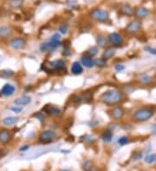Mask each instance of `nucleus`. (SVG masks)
<instances>
[{
	"label": "nucleus",
	"instance_id": "obj_1",
	"mask_svg": "<svg viewBox=\"0 0 156 171\" xmlns=\"http://www.w3.org/2000/svg\"><path fill=\"white\" fill-rule=\"evenodd\" d=\"M100 101L109 106H117L124 101V93L118 89H109L101 94Z\"/></svg>",
	"mask_w": 156,
	"mask_h": 171
},
{
	"label": "nucleus",
	"instance_id": "obj_2",
	"mask_svg": "<svg viewBox=\"0 0 156 171\" xmlns=\"http://www.w3.org/2000/svg\"><path fill=\"white\" fill-rule=\"evenodd\" d=\"M155 114V109L150 106H142L135 110L131 118L135 123H144L150 120Z\"/></svg>",
	"mask_w": 156,
	"mask_h": 171
},
{
	"label": "nucleus",
	"instance_id": "obj_3",
	"mask_svg": "<svg viewBox=\"0 0 156 171\" xmlns=\"http://www.w3.org/2000/svg\"><path fill=\"white\" fill-rule=\"evenodd\" d=\"M89 16L91 19H93L94 21L95 22H98V23H108L109 21V13L103 10V9H100V8H96V9H94L93 11L90 12Z\"/></svg>",
	"mask_w": 156,
	"mask_h": 171
},
{
	"label": "nucleus",
	"instance_id": "obj_4",
	"mask_svg": "<svg viewBox=\"0 0 156 171\" xmlns=\"http://www.w3.org/2000/svg\"><path fill=\"white\" fill-rule=\"evenodd\" d=\"M57 138V133L56 131H54L53 130L48 129L43 131L38 137V141L40 143L43 144H48L50 143L51 142H53V140Z\"/></svg>",
	"mask_w": 156,
	"mask_h": 171
},
{
	"label": "nucleus",
	"instance_id": "obj_5",
	"mask_svg": "<svg viewBox=\"0 0 156 171\" xmlns=\"http://www.w3.org/2000/svg\"><path fill=\"white\" fill-rule=\"evenodd\" d=\"M141 26H142L141 21L135 18V19H133L132 21H130L127 24L125 31L129 35H135V34L140 32L141 30Z\"/></svg>",
	"mask_w": 156,
	"mask_h": 171
},
{
	"label": "nucleus",
	"instance_id": "obj_6",
	"mask_svg": "<svg viewBox=\"0 0 156 171\" xmlns=\"http://www.w3.org/2000/svg\"><path fill=\"white\" fill-rule=\"evenodd\" d=\"M125 114H126V111L121 105L114 106L109 110V115H110L111 118L115 120V121L122 120L125 116Z\"/></svg>",
	"mask_w": 156,
	"mask_h": 171
},
{
	"label": "nucleus",
	"instance_id": "obj_7",
	"mask_svg": "<svg viewBox=\"0 0 156 171\" xmlns=\"http://www.w3.org/2000/svg\"><path fill=\"white\" fill-rule=\"evenodd\" d=\"M109 43H110L111 45L114 48H118L121 47L123 43H124V38L122 37V35L117 32H113L110 33L109 35L107 36Z\"/></svg>",
	"mask_w": 156,
	"mask_h": 171
},
{
	"label": "nucleus",
	"instance_id": "obj_8",
	"mask_svg": "<svg viewBox=\"0 0 156 171\" xmlns=\"http://www.w3.org/2000/svg\"><path fill=\"white\" fill-rule=\"evenodd\" d=\"M62 43L61 41H49L46 43H43L40 45V51L43 53L50 52L57 48H58L60 46H62Z\"/></svg>",
	"mask_w": 156,
	"mask_h": 171
},
{
	"label": "nucleus",
	"instance_id": "obj_9",
	"mask_svg": "<svg viewBox=\"0 0 156 171\" xmlns=\"http://www.w3.org/2000/svg\"><path fill=\"white\" fill-rule=\"evenodd\" d=\"M150 13H151L150 10L147 9V7H144V6H138L134 10V16H135L136 19H139L140 21L142 19L147 18L148 16L150 15Z\"/></svg>",
	"mask_w": 156,
	"mask_h": 171
},
{
	"label": "nucleus",
	"instance_id": "obj_10",
	"mask_svg": "<svg viewBox=\"0 0 156 171\" xmlns=\"http://www.w3.org/2000/svg\"><path fill=\"white\" fill-rule=\"evenodd\" d=\"M10 46L15 50L24 49L26 46V42L24 39H23L21 37H15L10 41Z\"/></svg>",
	"mask_w": 156,
	"mask_h": 171
},
{
	"label": "nucleus",
	"instance_id": "obj_11",
	"mask_svg": "<svg viewBox=\"0 0 156 171\" xmlns=\"http://www.w3.org/2000/svg\"><path fill=\"white\" fill-rule=\"evenodd\" d=\"M43 111L51 117H57V116H60L62 113V110L59 107H57L56 106H51V105L45 106L43 108Z\"/></svg>",
	"mask_w": 156,
	"mask_h": 171
},
{
	"label": "nucleus",
	"instance_id": "obj_12",
	"mask_svg": "<svg viewBox=\"0 0 156 171\" xmlns=\"http://www.w3.org/2000/svg\"><path fill=\"white\" fill-rule=\"evenodd\" d=\"M119 12H120V14L122 16L130 17V16H132L134 15V9H133V7L129 4H122L120 6Z\"/></svg>",
	"mask_w": 156,
	"mask_h": 171
},
{
	"label": "nucleus",
	"instance_id": "obj_13",
	"mask_svg": "<svg viewBox=\"0 0 156 171\" xmlns=\"http://www.w3.org/2000/svg\"><path fill=\"white\" fill-rule=\"evenodd\" d=\"M154 78L147 73H143L139 75L138 77V82L142 86H149L153 83Z\"/></svg>",
	"mask_w": 156,
	"mask_h": 171
},
{
	"label": "nucleus",
	"instance_id": "obj_14",
	"mask_svg": "<svg viewBox=\"0 0 156 171\" xmlns=\"http://www.w3.org/2000/svg\"><path fill=\"white\" fill-rule=\"evenodd\" d=\"M49 67L55 71H62L66 68V62L63 60H55L49 62Z\"/></svg>",
	"mask_w": 156,
	"mask_h": 171
},
{
	"label": "nucleus",
	"instance_id": "obj_15",
	"mask_svg": "<svg viewBox=\"0 0 156 171\" xmlns=\"http://www.w3.org/2000/svg\"><path fill=\"white\" fill-rule=\"evenodd\" d=\"M15 90L16 88L13 85L7 83V84H5V85L2 87V89H1V91H0V93H1V95H3V96H4V97H9V96H11V95L14 94Z\"/></svg>",
	"mask_w": 156,
	"mask_h": 171
},
{
	"label": "nucleus",
	"instance_id": "obj_16",
	"mask_svg": "<svg viewBox=\"0 0 156 171\" xmlns=\"http://www.w3.org/2000/svg\"><path fill=\"white\" fill-rule=\"evenodd\" d=\"M116 53V48L113 46H108L107 48H105L103 54H102V58L106 61H109L110 59H112L114 55Z\"/></svg>",
	"mask_w": 156,
	"mask_h": 171
},
{
	"label": "nucleus",
	"instance_id": "obj_17",
	"mask_svg": "<svg viewBox=\"0 0 156 171\" xmlns=\"http://www.w3.org/2000/svg\"><path fill=\"white\" fill-rule=\"evenodd\" d=\"M31 102V98L28 95H24L21 96L17 99H16L14 100V104L16 106H27Z\"/></svg>",
	"mask_w": 156,
	"mask_h": 171
},
{
	"label": "nucleus",
	"instance_id": "obj_18",
	"mask_svg": "<svg viewBox=\"0 0 156 171\" xmlns=\"http://www.w3.org/2000/svg\"><path fill=\"white\" fill-rule=\"evenodd\" d=\"M11 139V133L9 130L3 129L0 131V143H7Z\"/></svg>",
	"mask_w": 156,
	"mask_h": 171
},
{
	"label": "nucleus",
	"instance_id": "obj_19",
	"mask_svg": "<svg viewBox=\"0 0 156 171\" xmlns=\"http://www.w3.org/2000/svg\"><path fill=\"white\" fill-rule=\"evenodd\" d=\"M70 72L75 75H80L83 73V67L81 64V62H74L71 65Z\"/></svg>",
	"mask_w": 156,
	"mask_h": 171
},
{
	"label": "nucleus",
	"instance_id": "obj_20",
	"mask_svg": "<svg viewBox=\"0 0 156 171\" xmlns=\"http://www.w3.org/2000/svg\"><path fill=\"white\" fill-rule=\"evenodd\" d=\"M81 64L87 68H92L94 67V62L93 58L86 55L81 57Z\"/></svg>",
	"mask_w": 156,
	"mask_h": 171
},
{
	"label": "nucleus",
	"instance_id": "obj_21",
	"mask_svg": "<svg viewBox=\"0 0 156 171\" xmlns=\"http://www.w3.org/2000/svg\"><path fill=\"white\" fill-rule=\"evenodd\" d=\"M95 43H96V45L99 48H105L108 47L109 44V41H108V38L103 35H98L96 37H95Z\"/></svg>",
	"mask_w": 156,
	"mask_h": 171
},
{
	"label": "nucleus",
	"instance_id": "obj_22",
	"mask_svg": "<svg viewBox=\"0 0 156 171\" xmlns=\"http://www.w3.org/2000/svg\"><path fill=\"white\" fill-rule=\"evenodd\" d=\"M102 140L106 143H111L112 140H113V138H114V132L110 130V129H107V130H104L102 132Z\"/></svg>",
	"mask_w": 156,
	"mask_h": 171
},
{
	"label": "nucleus",
	"instance_id": "obj_23",
	"mask_svg": "<svg viewBox=\"0 0 156 171\" xmlns=\"http://www.w3.org/2000/svg\"><path fill=\"white\" fill-rule=\"evenodd\" d=\"M18 121V118L17 117H7V118H4L3 120H2V123L5 126H12L17 123Z\"/></svg>",
	"mask_w": 156,
	"mask_h": 171
},
{
	"label": "nucleus",
	"instance_id": "obj_24",
	"mask_svg": "<svg viewBox=\"0 0 156 171\" xmlns=\"http://www.w3.org/2000/svg\"><path fill=\"white\" fill-rule=\"evenodd\" d=\"M12 33V31L8 26H0V37L6 38L10 36Z\"/></svg>",
	"mask_w": 156,
	"mask_h": 171
},
{
	"label": "nucleus",
	"instance_id": "obj_25",
	"mask_svg": "<svg viewBox=\"0 0 156 171\" xmlns=\"http://www.w3.org/2000/svg\"><path fill=\"white\" fill-rule=\"evenodd\" d=\"M98 52H99V48H98V47L97 46H92L90 47L89 49H87V51H86V55H88V56H89V57H94L97 54H98Z\"/></svg>",
	"mask_w": 156,
	"mask_h": 171
},
{
	"label": "nucleus",
	"instance_id": "obj_26",
	"mask_svg": "<svg viewBox=\"0 0 156 171\" xmlns=\"http://www.w3.org/2000/svg\"><path fill=\"white\" fill-rule=\"evenodd\" d=\"M94 66H96V67H101V68L105 67H107V65H108L107 61L104 60L102 57L95 58V59H94Z\"/></svg>",
	"mask_w": 156,
	"mask_h": 171
},
{
	"label": "nucleus",
	"instance_id": "obj_27",
	"mask_svg": "<svg viewBox=\"0 0 156 171\" xmlns=\"http://www.w3.org/2000/svg\"><path fill=\"white\" fill-rule=\"evenodd\" d=\"M144 161L147 164H152L154 162H156V153L147 155L145 156V158H144Z\"/></svg>",
	"mask_w": 156,
	"mask_h": 171
},
{
	"label": "nucleus",
	"instance_id": "obj_28",
	"mask_svg": "<svg viewBox=\"0 0 156 171\" xmlns=\"http://www.w3.org/2000/svg\"><path fill=\"white\" fill-rule=\"evenodd\" d=\"M93 166V162L91 160H86V161H84L83 163H82V165L83 171H89L92 169Z\"/></svg>",
	"mask_w": 156,
	"mask_h": 171
},
{
	"label": "nucleus",
	"instance_id": "obj_29",
	"mask_svg": "<svg viewBox=\"0 0 156 171\" xmlns=\"http://www.w3.org/2000/svg\"><path fill=\"white\" fill-rule=\"evenodd\" d=\"M23 4V0H10L9 4L12 9H18L21 7Z\"/></svg>",
	"mask_w": 156,
	"mask_h": 171
},
{
	"label": "nucleus",
	"instance_id": "obj_30",
	"mask_svg": "<svg viewBox=\"0 0 156 171\" xmlns=\"http://www.w3.org/2000/svg\"><path fill=\"white\" fill-rule=\"evenodd\" d=\"M33 118H35L37 120H39V122L42 123V124L45 123V116H44V114L43 112H40V111L35 112L33 114Z\"/></svg>",
	"mask_w": 156,
	"mask_h": 171
},
{
	"label": "nucleus",
	"instance_id": "obj_31",
	"mask_svg": "<svg viewBox=\"0 0 156 171\" xmlns=\"http://www.w3.org/2000/svg\"><path fill=\"white\" fill-rule=\"evenodd\" d=\"M1 75H2L3 77L10 78L14 75V72L11 69H4V70L1 71Z\"/></svg>",
	"mask_w": 156,
	"mask_h": 171
},
{
	"label": "nucleus",
	"instance_id": "obj_32",
	"mask_svg": "<svg viewBox=\"0 0 156 171\" xmlns=\"http://www.w3.org/2000/svg\"><path fill=\"white\" fill-rule=\"evenodd\" d=\"M118 144L121 145V146H124L126 144H127L129 143V138L127 137V136H122L119 139H118Z\"/></svg>",
	"mask_w": 156,
	"mask_h": 171
},
{
	"label": "nucleus",
	"instance_id": "obj_33",
	"mask_svg": "<svg viewBox=\"0 0 156 171\" xmlns=\"http://www.w3.org/2000/svg\"><path fill=\"white\" fill-rule=\"evenodd\" d=\"M143 49H144L146 52H147V53H149L150 55H156V48H154V47L149 46V45H146V46H144Z\"/></svg>",
	"mask_w": 156,
	"mask_h": 171
},
{
	"label": "nucleus",
	"instance_id": "obj_34",
	"mask_svg": "<svg viewBox=\"0 0 156 171\" xmlns=\"http://www.w3.org/2000/svg\"><path fill=\"white\" fill-rule=\"evenodd\" d=\"M142 156H143L142 152H140V151H136V152L134 153V155L132 156V160H133V162L139 161V160H140V159L142 158Z\"/></svg>",
	"mask_w": 156,
	"mask_h": 171
},
{
	"label": "nucleus",
	"instance_id": "obj_35",
	"mask_svg": "<svg viewBox=\"0 0 156 171\" xmlns=\"http://www.w3.org/2000/svg\"><path fill=\"white\" fill-rule=\"evenodd\" d=\"M72 102L74 103V104H80L82 101V96H80V95H77V94H76V95H73V97H72Z\"/></svg>",
	"mask_w": 156,
	"mask_h": 171
},
{
	"label": "nucleus",
	"instance_id": "obj_36",
	"mask_svg": "<svg viewBox=\"0 0 156 171\" xmlns=\"http://www.w3.org/2000/svg\"><path fill=\"white\" fill-rule=\"evenodd\" d=\"M68 31H69V27L67 24H62L61 25L59 28H58V31L62 34V35H66L68 33Z\"/></svg>",
	"mask_w": 156,
	"mask_h": 171
},
{
	"label": "nucleus",
	"instance_id": "obj_37",
	"mask_svg": "<svg viewBox=\"0 0 156 171\" xmlns=\"http://www.w3.org/2000/svg\"><path fill=\"white\" fill-rule=\"evenodd\" d=\"M114 70L118 73L120 72H122L123 70H125V66L123 64H121V63H118V64H115L114 65Z\"/></svg>",
	"mask_w": 156,
	"mask_h": 171
},
{
	"label": "nucleus",
	"instance_id": "obj_38",
	"mask_svg": "<svg viewBox=\"0 0 156 171\" xmlns=\"http://www.w3.org/2000/svg\"><path fill=\"white\" fill-rule=\"evenodd\" d=\"M61 39V35L59 33H55L51 35L49 41H60Z\"/></svg>",
	"mask_w": 156,
	"mask_h": 171
},
{
	"label": "nucleus",
	"instance_id": "obj_39",
	"mask_svg": "<svg viewBox=\"0 0 156 171\" xmlns=\"http://www.w3.org/2000/svg\"><path fill=\"white\" fill-rule=\"evenodd\" d=\"M62 56H64V57H69V56L71 55V51L69 50V48H64L63 51H62Z\"/></svg>",
	"mask_w": 156,
	"mask_h": 171
},
{
	"label": "nucleus",
	"instance_id": "obj_40",
	"mask_svg": "<svg viewBox=\"0 0 156 171\" xmlns=\"http://www.w3.org/2000/svg\"><path fill=\"white\" fill-rule=\"evenodd\" d=\"M82 138H84V142H92L93 143L94 139L93 138L91 137V136H89V135H84L83 137H82Z\"/></svg>",
	"mask_w": 156,
	"mask_h": 171
},
{
	"label": "nucleus",
	"instance_id": "obj_41",
	"mask_svg": "<svg viewBox=\"0 0 156 171\" xmlns=\"http://www.w3.org/2000/svg\"><path fill=\"white\" fill-rule=\"evenodd\" d=\"M11 110L13 111V112H15V113H20L22 111H23V108L22 107H19V106H12Z\"/></svg>",
	"mask_w": 156,
	"mask_h": 171
},
{
	"label": "nucleus",
	"instance_id": "obj_42",
	"mask_svg": "<svg viewBox=\"0 0 156 171\" xmlns=\"http://www.w3.org/2000/svg\"><path fill=\"white\" fill-rule=\"evenodd\" d=\"M30 148H31V146H30L29 144H25V145H24V146H21L20 149H19V150H20V151H25V150H28Z\"/></svg>",
	"mask_w": 156,
	"mask_h": 171
},
{
	"label": "nucleus",
	"instance_id": "obj_43",
	"mask_svg": "<svg viewBox=\"0 0 156 171\" xmlns=\"http://www.w3.org/2000/svg\"><path fill=\"white\" fill-rule=\"evenodd\" d=\"M7 150H4V149H2V150H0V158H2V157H4V156H5V155H7Z\"/></svg>",
	"mask_w": 156,
	"mask_h": 171
},
{
	"label": "nucleus",
	"instance_id": "obj_44",
	"mask_svg": "<svg viewBox=\"0 0 156 171\" xmlns=\"http://www.w3.org/2000/svg\"><path fill=\"white\" fill-rule=\"evenodd\" d=\"M151 132L153 135L156 136V124H153L151 125Z\"/></svg>",
	"mask_w": 156,
	"mask_h": 171
},
{
	"label": "nucleus",
	"instance_id": "obj_45",
	"mask_svg": "<svg viewBox=\"0 0 156 171\" xmlns=\"http://www.w3.org/2000/svg\"><path fill=\"white\" fill-rule=\"evenodd\" d=\"M63 44V46H64V48H69V44H70V43H69V40H66V41H64L63 43H62Z\"/></svg>",
	"mask_w": 156,
	"mask_h": 171
},
{
	"label": "nucleus",
	"instance_id": "obj_46",
	"mask_svg": "<svg viewBox=\"0 0 156 171\" xmlns=\"http://www.w3.org/2000/svg\"><path fill=\"white\" fill-rule=\"evenodd\" d=\"M89 171H99V170H98L96 167H94L93 166V167H92V169H91Z\"/></svg>",
	"mask_w": 156,
	"mask_h": 171
},
{
	"label": "nucleus",
	"instance_id": "obj_47",
	"mask_svg": "<svg viewBox=\"0 0 156 171\" xmlns=\"http://www.w3.org/2000/svg\"><path fill=\"white\" fill-rule=\"evenodd\" d=\"M60 171H69V170H61Z\"/></svg>",
	"mask_w": 156,
	"mask_h": 171
},
{
	"label": "nucleus",
	"instance_id": "obj_48",
	"mask_svg": "<svg viewBox=\"0 0 156 171\" xmlns=\"http://www.w3.org/2000/svg\"><path fill=\"white\" fill-rule=\"evenodd\" d=\"M155 23H156V17H155Z\"/></svg>",
	"mask_w": 156,
	"mask_h": 171
}]
</instances>
